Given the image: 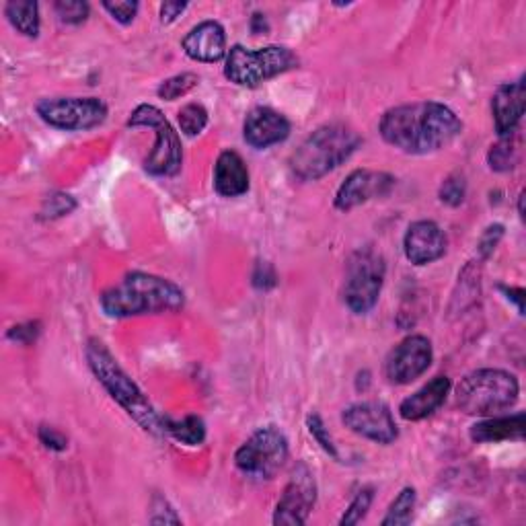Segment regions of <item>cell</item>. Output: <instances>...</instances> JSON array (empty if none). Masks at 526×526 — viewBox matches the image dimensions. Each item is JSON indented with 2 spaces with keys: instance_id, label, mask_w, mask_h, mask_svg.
Masks as SVG:
<instances>
[{
  "instance_id": "cell-1",
  "label": "cell",
  "mask_w": 526,
  "mask_h": 526,
  "mask_svg": "<svg viewBox=\"0 0 526 526\" xmlns=\"http://www.w3.org/2000/svg\"><path fill=\"white\" fill-rule=\"evenodd\" d=\"M379 132L383 140L405 155H432L463 134V122L440 101H413L387 109Z\"/></svg>"
},
{
  "instance_id": "cell-2",
  "label": "cell",
  "mask_w": 526,
  "mask_h": 526,
  "mask_svg": "<svg viewBox=\"0 0 526 526\" xmlns=\"http://www.w3.org/2000/svg\"><path fill=\"white\" fill-rule=\"evenodd\" d=\"M99 305L111 319L177 313L185 307V292L169 278L148 272H128L118 284L101 292Z\"/></svg>"
},
{
  "instance_id": "cell-3",
  "label": "cell",
  "mask_w": 526,
  "mask_h": 526,
  "mask_svg": "<svg viewBox=\"0 0 526 526\" xmlns=\"http://www.w3.org/2000/svg\"><path fill=\"white\" fill-rule=\"evenodd\" d=\"M85 358L89 370L97 383L109 393L128 416L148 434L165 436V416L155 409V405L148 401L142 389L130 379V374L120 366L116 356L107 350V346L91 337L85 346Z\"/></svg>"
},
{
  "instance_id": "cell-4",
  "label": "cell",
  "mask_w": 526,
  "mask_h": 526,
  "mask_svg": "<svg viewBox=\"0 0 526 526\" xmlns=\"http://www.w3.org/2000/svg\"><path fill=\"white\" fill-rule=\"evenodd\" d=\"M362 146V136L344 122H331L311 132L290 155V171L300 181H319L342 167Z\"/></svg>"
},
{
  "instance_id": "cell-5",
  "label": "cell",
  "mask_w": 526,
  "mask_h": 526,
  "mask_svg": "<svg viewBox=\"0 0 526 526\" xmlns=\"http://www.w3.org/2000/svg\"><path fill=\"white\" fill-rule=\"evenodd\" d=\"M520 395L518 379L502 368H479L457 385V407L475 418L498 416L510 409Z\"/></svg>"
},
{
  "instance_id": "cell-6",
  "label": "cell",
  "mask_w": 526,
  "mask_h": 526,
  "mask_svg": "<svg viewBox=\"0 0 526 526\" xmlns=\"http://www.w3.org/2000/svg\"><path fill=\"white\" fill-rule=\"evenodd\" d=\"M298 68V56L286 46H266L249 50L241 44L233 46L224 58V77L233 85L255 89L261 83L280 77Z\"/></svg>"
},
{
  "instance_id": "cell-7",
  "label": "cell",
  "mask_w": 526,
  "mask_h": 526,
  "mask_svg": "<svg viewBox=\"0 0 526 526\" xmlns=\"http://www.w3.org/2000/svg\"><path fill=\"white\" fill-rule=\"evenodd\" d=\"M128 126L155 130V144L142 163L148 175L175 177L181 171L183 167L181 138L159 107L150 103H140L130 114Z\"/></svg>"
},
{
  "instance_id": "cell-8",
  "label": "cell",
  "mask_w": 526,
  "mask_h": 526,
  "mask_svg": "<svg viewBox=\"0 0 526 526\" xmlns=\"http://www.w3.org/2000/svg\"><path fill=\"white\" fill-rule=\"evenodd\" d=\"M387 276L385 257L372 247L354 251L346 266L344 303L354 315H368L377 307Z\"/></svg>"
},
{
  "instance_id": "cell-9",
  "label": "cell",
  "mask_w": 526,
  "mask_h": 526,
  "mask_svg": "<svg viewBox=\"0 0 526 526\" xmlns=\"http://www.w3.org/2000/svg\"><path fill=\"white\" fill-rule=\"evenodd\" d=\"M288 438L278 426L257 428L235 453V467L253 481H270L286 465Z\"/></svg>"
},
{
  "instance_id": "cell-10",
  "label": "cell",
  "mask_w": 526,
  "mask_h": 526,
  "mask_svg": "<svg viewBox=\"0 0 526 526\" xmlns=\"http://www.w3.org/2000/svg\"><path fill=\"white\" fill-rule=\"evenodd\" d=\"M35 114L54 130L87 132L107 120L109 109L99 97H46L35 103Z\"/></svg>"
},
{
  "instance_id": "cell-11",
  "label": "cell",
  "mask_w": 526,
  "mask_h": 526,
  "mask_svg": "<svg viewBox=\"0 0 526 526\" xmlns=\"http://www.w3.org/2000/svg\"><path fill=\"white\" fill-rule=\"evenodd\" d=\"M315 504H317L315 473L307 463H298L292 469L290 479L276 504L272 522L276 526H303L307 524Z\"/></svg>"
},
{
  "instance_id": "cell-12",
  "label": "cell",
  "mask_w": 526,
  "mask_h": 526,
  "mask_svg": "<svg viewBox=\"0 0 526 526\" xmlns=\"http://www.w3.org/2000/svg\"><path fill=\"white\" fill-rule=\"evenodd\" d=\"M434 360V348L426 335H407L385 360V377L391 385H411L428 372Z\"/></svg>"
},
{
  "instance_id": "cell-13",
  "label": "cell",
  "mask_w": 526,
  "mask_h": 526,
  "mask_svg": "<svg viewBox=\"0 0 526 526\" xmlns=\"http://www.w3.org/2000/svg\"><path fill=\"white\" fill-rule=\"evenodd\" d=\"M344 426L377 444H393L399 438L393 411L385 401H358L342 411Z\"/></svg>"
},
{
  "instance_id": "cell-14",
  "label": "cell",
  "mask_w": 526,
  "mask_h": 526,
  "mask_svg": "<svg viewBox=\"0 0 526 526\" xmlns=\"http://www.w3.org/2000/svg\"><path fill=\"white\" fill-rule=\"evenodd\" d=\"M395 185L397 179L391 173L356 169L346 177V181L340 187H337L333 204L340 212H350L362 204H368L370 200L387 198Z\"/></svg>"
},
{
  "instance_id": "cell-15",
  "label": "cell",
  "mask_w": 526,
  "mask_h": 526,
  "mask_svg": "<svg viewBox=\"0 0 526 526\" xmlns=\"http://www.w3.org/2000/svg\"><path fill=\"white\" fill-rule=\"evenodd\" d=\"M448 249V237L434 220L411 222L403 237V253L413 266H430L444 257Z\"/></svg>"
},
{
  "instance_id": "cell-16",
  "label": "cell",
  "mask_w": 526,
  "mask_h": 526,
  "mask_svg": "<svg viewBox=\"0 0 526 526\" xmlns=\"http://www.w3.org/2000/svg\"><path fill=\"white\" fill-rule=\"evenodd\" d=\"M292 126L288 118L272 107H253L243 122V140L255 148L266 150L288 140Z\"/></svg>"
},
{
  "instance_id": "cell-17",
  "label": "cell",
  "mask_w": 526,
  "mask_h": 526,
  "mask_svg": "<svg viewBox=\"0 0 526 526\" xmlns=\"http://www.w3.org/2000/svg\"><path fill=\"white\" fill-rule=\"evenodd\" d=\"M181 50L194 62H202V64L220 62L227 58L229 52L227 31H224V27L214 19L202 21L185 33V37L181 40Z\"/></svg>"
},
{
  "instance_id": "cell-18",
  "label": "cell",
  "mask_w": 526,
  "mask_h": 526,
  "mask_svg": "<svg viewBox=\"0 0 526 526\" xmlns=\"http://www.w3.org/2000/svg\"><path fill=\"white\" fill-rule=\"evenodd\" d=\"M524 101H526L524 79H518L514 83H504L496 89L492 97V114H494V128L498 138L516 134L524 116Z\"/></svg>"
},
{
  "instance_id": "cell-19",
  "label": "cell",
  "mask_w": 526,
  "mask_h": 526,
  "mask_svg": "<svg viewBox=\"0 0 526 526\" xmlns=\"http://www.w3.org/2000/svg\"><path fill=\"white\" fill-rule=\"evenodd\" d=\"M453 383L448 377H434L430 383H426L422 389H418L413 395L405 397L399 405V416L407 422H422L446 403Z\"/></svg>"
},
{
  "instance_id": "cell-20",
  "label": "cell",
  "mask_w": 526,
  "mask_h": 526,
  "mask_svg": "<svg viewBox=\"0 0 526 526\" xmlns=\"http://www.w3.org/2000/svg\"><path fill=\"white\" fill-rule=\"evenodd\" d=\"M251 175L237 150H222L214 165V190L222 198H239L249 192Z\"/></svg>"
},
{
  "instance_id": "cell-21",
  "label": "cell",
  "mask_w": 526,
  "mask_h": 526,
  "mask_svg": "<svg viewBox=\"0 0 526 526\" xmlns=\"http://www.w3.org/2000/svg\"><path fill=\"white\" fill-rule=\"evenodd\" d=\"M526 430V416L524 411L514 413V416H490L481 422L473 424L469 436L477 444H496L508 440H524Z\"/></svg>"
},
{
  "instance_id": "cell-22",
  "label": "cell",
  "mask_w": 526,
  "mask_h": 526,
  "mask_svg": "<svg viewBox=\"0 0 526 526\" xmlns=\"http://www.w3.org/2000/svg\"><path fill=\"white\" fill-rule=\"evenodd\" d=\"M5 17L13 25L15 31H19L23 37L35 40L42 29L40 19V5L35 0H9L5 5Z\"/></svg>"
},
{
  "instance_id": "cell-23",
  "label": "cell",
  "mask_w": 526,
  "mask_h": 526,
  "mask_svg": "<svg viewBox=\"0 0 526 526\" xmlns=\"http://www.w3.org/2000/svg\"><path fill=\"white\" fill-rule=\"evenodd\" d=\"M165 434L185 446H200L206 440V424L200 416H185L183 420L165 416Z\"/></svg>"
},
{
  "instance_id": "cell-24",
  "label": "cell",
  "mask_w": 526,
  "mask_h": 526,
  "mask_svg": "<svg viewBox=\"0 0 526 526\" xmlns=\"http://www.w3.org/2000/svg\"><path fill=\"white\" fill-rule=\"evenodd\" d=\"M518 161H520V148L514 134L498 138V142L487 150V165H490V169L496 173L512 171L518 165Z\"/></svg>"
},
{
  "instance_id": "cell-25",
  "label": "cell",
  "mask_w": 526,
  "mask_h": 526,
  "mask_svg": "<svg viewBox=\"0 0 526 526\" xmlns=\"http://www.w3.org/2000/svg\"><path fill=\"white\" fill-rule=\"evenodd\" d=\"M416 504H418L416 490H413V487H403V490L397 494V498L391 502L381 524L383 526H407L413 520Z\"/></svg>"
},
{
  "instance_id": "cell-26",
  "label": "cell",
  "mask_w": 526,
  "mask_h": 526,
  "mask_svg": "<svg viewBox=\"0 0 526 526\" xmlns=\"http://www.w3.org/2000/svg\"><path fill=\"white\" fill-rule=\"evenodd\" d=\"M208 122H210L208 109L202 103H187L179 109V114H177L179 130L187 138L200 136L208 128Z\"/></svg>"
},
{
  "instance_id": "cell-27",
  "label": "cell",
  "mask_w": 526,
  "mask_h": 526,
  "mask_svg": "<svg viewBox=\"0 0 526 526\" xmlns=\"http://www.w3.org/2000/svg\"><path fill=\"white\" fill-rule=\"evenodd\" d=\"M198 85H200V77L196 72H181V74H175V77L163 81L157 89V95L163 101H177L185 95H190Z\"/></svg>"
},
{
  "instance_id": "cell-28",
  "label": "cell",
  "mask_w": 526,
  "mask_h": 526,
  "mask_svg": "<svg viewBox=\"0 0 526 526\" xmlns=\"http://www.w3.org/2000/svg\"><path fill=\"white\" fill-rule=\"evenodd\" d=\"M438 198H440L442 204H446L450 208L461 206L465 202V198H467V179H465V175H461V173L448 175L440 183Z\"/></svg>"
},
{
  "instance_id": "cell-29",
  "label": "cell",
  "mask_w": 526,
  "mask_h": 526,
  "mask_svg": "<svg viewBox=\"0 0 526 526\" xmlns=\"http://www.w3.org/2000/svg\"><path fill=\"white\" fill-rule=\"evenodd\" d=\"M77 206H79V202L74 200L70 194L54 192L44 200L42 210H40V218L42 220H58V218L72 214L74 210H77Z\"/></svg>"
},
{
  "instance_id": "cell-30",
  "label": "cell",
  "mask_w": 526,
  "mask_h": 526,
  "mask_svg": "<svg viewBox=\"0 0 526 526\" xmlns=\"http://www.w3.org/2000/svg\"><path fill=\"white\" fill-rule=\"evenodd\" d=\"M54 13L60 23L83 25L91 15V7L89 3H83V0H56Z\"/></svg>"
},
{
  "instance_id": "cell-31",
  "label": "cell",
  "mask_w": 526,
  "mask_h": 526,
  "mask_svg": "<svg viewBox=\"0 0 526 526\" xmlns=\"http://www.w3.org/2000/svg\"><path fill=\"white\" fill-rule=\"evenodd\" d=\"M374 502V490L372 487H362V490L354 496V500L348 504L344 516L340 518V524L342 526H352V524H358L366 518L370 506Z\"/></svg>"
},
{
  "instance_id": "cell-32",
  "label": "cell",
  "mask_w": 526,
  "mask_h": 526,
  "mask_svg": "<svg viewBox=\"0 0 526 526\" xmlns=\"http://www.w3.org/2000/svg\"><path fill=\"white\" fill-rule=\"evenodd\" d=\"M307 428L311 432V436L315 438V442L323 448V453L329 455L333 461H340V453H337V446L329 434V428L325 426L323 418L319 413H309L307 416Z\"/></svg>"
},
{
  "instance_id": "cell-33",
  "label": "cell",
  "mask_w": 526,
  "mask_h": 526,
  "mask_svg": "<svg viewBox=\"0 0 526 526\" xmlns=\"http://www.w3.org/2000/svg\"><path fill=\"white\" fill-rule=\"evenodd\" d=\"M148 520H150V524H181V518H179L177 510L161 494H155L153 502H150V516H148Z\"/></svg>"
},
{
  "instance_id": "cell-34",
  "label": "cell",
  "mask_w": 526,
  "mask_h": 526,
  "mask_svg": "<svg viewBox=\"0 0 526 526\" xmlns=\"http://www.w3.org/2000/svg\"><path fill=\"white\" fill-rule=\"evenodd\" d=\"M101 7L120 25H130L140 9L136 0H116V3H101Z\"/></svg>"
},
{
  "instance_id": "cell-35",
  "label": "cell",
  "mask_w": 526,
  "mask_h": 526,
  "mask_svg": "<svg viewBox=\"0 0 526 526\" xmlns=\"http://www.w3.org/2000/svg\"><path fill=\"white\" fill-rule=\"evenodd\" d=\"M42 333V323L40 321H27L21 325H15L7 331V340L19 346H29L33 344L37 337Z\"/></svg>"
},
{
  "instance_id": "cell-36",
  "label": "cell",
  "mask_w": 526,
  "mask_h": 526,
  "mask_svg": "<svg viewBox=\"0 0 526 526\" xmlns=\"http://www.w3.org/2000/svg\"><path fill=\"white\" fill-rule=\"evenodd\" d=\"M502 237H504V227H502V224H492V227H487V229L483 231V235H481V239H479V243H477V251H479L481 259H487V257H490V255L496 251V247L500 245Z\"/></svg>"
},
{
  "instance_id": "cell-37",
  "label": "cell",
  "mask_w": 526,
  "mask_h": 526,
  "mask_svg": "<svg viewBox=\"0 0 526 526\" xmlns=\"http://www.w3.org/2000/svg\"><path fill=\"white\" fill-rule=\"evenodd\" d=\"M253 286L259 290H272L278 284V276L272 263L268 261H257V266L253 270Z\"/></svg>"
},
{
  "instance_id": "cell-38",
  "label": "cell",
  "mask_w": 526,
  "mask_h": 526,
  "mask_svg": "<svg viewBox=\"0 0 526 526\" xmlns=\"http://www.w3.org/2000/svg\"><path fill=\"white\" fill-rule=\"evenodd\" d=\"M37 438H40V442L46 448L56 450V453H62V450L68 448V438L54 426H42L40 430H37Z\"/></svg>"
},
{
  "instance_id": "cell-39",
  "label": "cell",
  "mask_w": 526,
  "mask_h": 526,
  "mask_svg": "<svg viewBox=\"0 0 526 526\" xmlns=\"http://www.w3.org/2000/svg\"><path fill=\"white\" fill-rule=\"evenodd\" d=\"M187 9V3H163L161 9H159V15H161V23L163 25H171L175 23Z\"/></svg>"
},
{
  "instance_id": "cell-40",
  "label": "cell",
  "mask_w": 526,
  "mask_h": 526,
  "mask_svg": "<svg viewBox=\"0 0 526 526\" xmlns=\"http://www.w3.org/2000/svg\"><path fill=\"white\" fill-rule=\"evenodd\" d=\"M500 290L506 294L508 300H514L516 307H518V313L524 315V290L522 288H508V286H500Z\"/></svg>"
},
{
  "instance_id": "cell-41",
  "label": "cell",
  "mask_w": 526,
  "mask_h": 526,
  "mask_svg": "<svg viewBox=\"0 0 526 526\" xmlns=\"http://www.w3.org/2000/svg\"><path fill=\"white\" fill-rule=\"evenodd\" d=\"M249 25H251V33H253V35L268 33V29H270V23H268L266 15H261V13H253Z\"/></svg>"
},
{
  "instance_id": "cell-42",
  "label": "cell",
  "mask_w": 526,
  "mask_h": 526,
  "mask_svg": "<svg viewBox=\"0 0 526 526\" xmlns=\"http://www.w3.org/2000/svg\"><path fill=\"white\" fill-rule=\"evenodd\" d=\"M518 214H520V218H524V192H520V196H518Z\"/></svg>"
}]
</instances>
